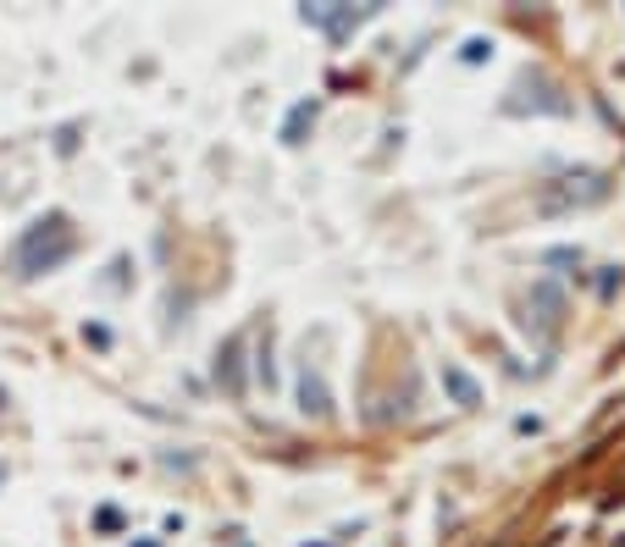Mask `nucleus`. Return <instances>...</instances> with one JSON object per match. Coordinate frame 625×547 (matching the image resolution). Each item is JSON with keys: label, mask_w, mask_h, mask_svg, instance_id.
<instances>
[{"label": "nucleus", "mask_w": 625, "mask_h": 547, "mask_svg": "<svg viewBox=\"0 0 625 547\" xmlns=\"http://www.w3.org/2000/svg\"><path fill=\"white\" fill-rule=\"evenodd\" d=\"M443 382L455 388V399H460V404H476V382H470L466 371H455V365H443Z\"/></svg>", "instance_id": "nucleus-3"}, {"label": "nucleus", "mask_w": 625, "mask_h": 547, "mask_svg": "<svg viewBox=\"0 0 625 547\" xmlns=\"http://www.w3.org/2000/svg\"><path fill=\"white\" fill-rule=\"evenodd\" d=\"M78 250V238H72V222L67 216H39V222H28L22 227V238L11 244V266L22 276H39V272H56L67 255Z\"/></svg>", "instance_id": "nucleus-1"}, {"label": "nucleus", "mask_w": 625, "mask_h": 547, "mask_svg": "<svg viewBox=\"0 0 625 547\" xmlns=\"http://www.w3.org/2000/svg\"><path fill=\"white\" fill-rule=\"evenodd\" d=\"M300 393H305V410L326 414V388H321V382H315L311 371H305V382H300Z\"/></svg>", "instance_id": "nucleus-4"}, {"label": "nucleus", "mask_w": 625, "mask_h": 547, "mask_svg": "<svg viewBox=\"0 0 625 547\" xmlns=\"http://www.w3.org/2000/svg\"><path fill=\"white\" fill-rule=\"evenodd\" d=\"M311 117H315V100H305V106H294V117H289V128H283V138H289V144H300V128H305Z\"/></svg>", "instance_id": "nucleus-5"}, {"label": "nucleus", "mask_w": 625, "mask_h": 547, "mask_svg": "<svg viewBox=\"0 0 625 547\" xmlns=\"http://www.w3.org/2000/svg\"><path fill=\"white\" fill-rule=\"evenodd\" d=\"M365 17H371V6H365V11H326V6H305V22L326 28L332 39H338V33H349L354 22H365Z\"/></svg>", "instance_id": "nucleus-2"}]
</instances>
